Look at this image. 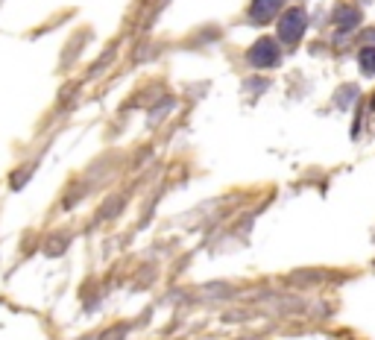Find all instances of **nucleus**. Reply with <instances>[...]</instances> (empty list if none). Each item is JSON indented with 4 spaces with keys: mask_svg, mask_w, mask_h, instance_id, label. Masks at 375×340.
Here are the masks:
<instances>
[{
    "mask_svg": "<svg viewBox=\"0 0 375 340\" xmlns=\"http://www.w3.org/2000/svg\"><path fill=\"white\" fill-rule=\"evenodd\" d=\"M250 62L255 68H270V64L279 62V44L273 39H258V44L250 50Z\"/></svg>",
    "mask_w": 375,
    "mask_h": 340,
    "instance_id": "nucleus-2",
    "label": "nucleus"
},
{
    "mask_svg": "<svg viewBox=\"0 0 375 340\" xmlns=\"http://www.w3.org/2000/svg\"><path fill=\"white\" fill-rule=\"evenodd\" d=\"M305 24H308V15L305 9H287L282 15V21H279V39L285 44H296L302 39V32H305Z\"/></svg>",
    "mask_w": 375,
    "mask_h": 340,
    "instance_id": "nucleus-1",
    "label": "nucleus"
},
{
    "mask_svg": "<svg viewBox=\"0 0 375 340\" xmlns=\"http://www.w3.org/2000/svg\"><path fill=\"white\" fill-rule=\"evenodd\" d=\"M357 62H361V71L364 74H375V47H364L361 53H357Z\"/></svg>",
    "mask_w": 375,
    "mask_h": 340,
    "instance_id": "nucleus-4",
    "label": "nucleus"
},
{
    "mask_svg": "<svg viewBox=\"0 0 375 340\" xmlns=\"http://www.w3.org/2000/svg\"><path fill=\"white\" fill-rule=\"evenodd\" d=\"M282 9V0H252V9H250V15H252V21H258V24H267L275 12Z\"/></svg>",
    "mask_w": 375,
    "mask_h": 340,
    "instance_id": "nucleus-3",
    "label": "nucleus"
}]
</instances>
